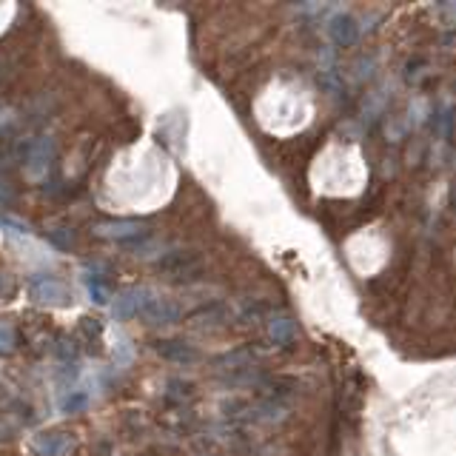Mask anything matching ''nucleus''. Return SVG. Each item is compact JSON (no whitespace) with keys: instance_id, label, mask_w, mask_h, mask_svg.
<instances>
[{"instance_id":"obj_1","label":"nucleus","mask_w":456,"mask_h":456,"mask_svg":"<svg viewBox=\"0 0 456 456\" xmlns=\"http://www.w3.org/2000/svg\"><path fill=\"white\" fill-rule=\"evenodd\" d=\"M328 35H331V40L337 43V46H351L357 38H359V26H357V21L351 18V15H334L331 18V23H328Z\"/></svg>"},{"instance_id":"obj_2","label":"nucleus","mask_w":456,"mask_h":456,"mask_svg":"<svg viewBox=\"0 0 456 456\" xmlns=\"http://www.w3.org/2000/svg\"><path fill=\"white\" fill-rule=\"evenodd\" d=\"M146 317L157 325H168V322H177L180 320V308L171 303V300H160V297H148L146 303Z\"/></svg>"},{"instance_id":"obj_3","label":"nucleus","mask_w":456,"mask_h":456,"mask_svg":"<svg viewBox=\"0 0 456 456\" xmlns=\"http://www.w3.org/2000/svg\"><path fill=\"white\" fill-rule=\"evenodd\" d=\"M32 294H35L38 303H49V305H66V303L72 300L69 291H66L58 280H40V283L32 288Z\"/></svg>"},{"instance_id":"obj_4","label":"nucleus","mask_w":456,"mask_h":456,"mask_svg":"<svg viewBox=\"0 0 456 456\" xmlns=\"http://www.w3.org/2000/svg\"><path fill=\"white\" fill-rule=\"evenodd\" d=\"M146 297H151L148 291H126V294H120L117 300H114V317L117 320H126V317H131L134 311H140V308H146Z\"/></svg>"},{"instance_id":"obj_5","label":"nucleus","mask_w":456,"mask_h":456,"mask_svg":"<svg viewBox=\"0 0 456 456\" xmlns=\"http://www.w3.org/2000/svg\"><path fill=\"white\" fill-rule=\"evenodd\" d=\"M49 154H52V146H49L46 140H40V143L32 148V157H29V165H26V174H29L32 180H38V177L46 174V168H49Z\"/></svg>"},{"instance_id":"obj_6","label":"nucleus","mask_w":456,"mask_h":456,"mask_svg":"<svg viewBox=\"0 0 456 456\" xmlns=\"http://www.w3.org/2000/svg\"><path fill=\"white\" fill-rule=\"evenodd\" d=\"M268 334H271L274 345H291V342L297 340V322H294V320H286V317L271 320V322H268Z\"/></svg>"},{"instance_id":"obj_7","label":"nucleus","mask_w":456,"mask_h":456,"mask_svg":"<svg viewBox=\"0 0 456 456\" xmlns=\"http://www.w3.org/2000/svg\"><path fill=\"white\" fill-rule=\"evenodd\" d=\"M97 232H100L103 237H117V240H123V237L143 234V225H137V222H112V225H100Z\"/></svg>"},{"instance_id":"obj_8","label":"nucleus","mask_w":456,"mask_h":456,"mask_svg":"<svg viewBox=\"0 0 456 456\" xmlns=\"http://www.w3.org/2000/svg\"><path fill=\"white\" fill-rule=\"evenodd\" d=\"M157 351H160L163 357H168V359H177V362H194V359H197V351H191V348L183 345V342H160Z\"/></svg>"},{"instance_id":"obj_9","label":"nucleus","mask_w":456,"mask_h":456,"mask_svg":"<svg viewBox=\"0 0 456 456\" xmlns=\"http://www.w3.org/2000/svg\"><path fill=\"white\" fill-rule=\"evenodd\" d=\"M15 345V328L9 322H0V348L9 351Z\"/></svg>"},{"instance_id":"obj_10","label":"nucleus","mask_w":456,"mask_h":456,"mask_svg":"<svg viewBox=\"0 0 456 456\" xmlns=\"http://www.w3.org/2000/svg\"><path fill=\"white\" fill-rule=\"evenodd\" d=\"M89 402V396L86 393H72L66 402H63V411H75V408H83Z\"/></svg>"},{"instance_id":"obj_11","label":"nucleus","mask_w":456,"mask_h":456,"mask_svg":"<svg viewBox=\"0 0 456 456\" xmlns=\"http://www.w3.org/2000/svg\"><path fill=\"white\" fill-rule=\"evenodd\" d=\"M89 294L94 297V303H106V300H109V294L103 291V286H97L94 280H89Z\"/></svg>"}]
</instances>
